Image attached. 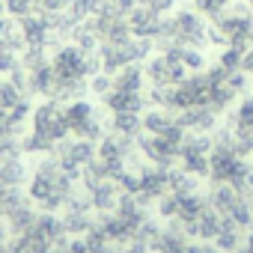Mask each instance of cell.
<instances>
[{
    "label": "cell",
    "mask_w": 253,
    "mask_h": 253,
    "mask_svg": "<svg viewBox=\"0 0 253 253\" xmlns=\"http://www.w3.org/2000/svg\"><path fill=\"white\" fill-rule=\"evenodd\" d=\"M72 179L75 176H69L60 167V161H45L30 176V197L45 211H54L63 203H69V197H72Z\"/></svg>",
    "instance_id": "6da1fadb"
},
{
    "label": "cell",
    "mask_w": 253,
    "mask_h": 253,
    "mask_svg": "<svg viewBox=\"0 0 253 253\" xmlns=\"http://www.w3.org/2000/svg\"><path fill=\"white\" fill-rule=\"evenodd\" d=\"M51 69H54L60 84H75V81H89L92 75H98L101 72V60H98V54H86L78 45L66 42V45L54 48Z\"/></svg>",
    "instance_id": "7a4b0ae2"
},
{
    "label": "cell",
    "mask_w": 253,
    "mask_h": 253,
    "mask_svg": "<svg viewBox=\"0 0 253 253\" xmlns=\"http://www.w3.org/2000/svg\"><path fill=\"white\" fill-rule=\"evenodd\" d=\"M66 128H69V134H75L81 140H92V143L104 137V122L86 98L66 101Z\"/></svg>",
    "instance_id": "3957f363"
},
{
    "label": "cell",
    "mask_w": 253,
    "mask_h": 253,
    "mask_svg": "<svg viewBox=\"0 0 253 253\" xmlns=\"http://www.w3.org/2000/svg\"><path fill=\"white\" fill-rule=\"evenodd\" d=\"M173 42L182 48H206L209 45V21L197 9H176L170 18Z\"/></svg>",
    "instance_id": "277c9868"
},
{
    "label": "cell",
    "mask_w": 253,
    "mask_h": 253,
    "mask_svg": "<svg viewBox=\"0 0 253 253\" xmlns=\"http://www.w3.org/2000/svg\"><path fill=\"white\" fill-rule=\"evenodd\" d=\"M30 125H33V131L60 143L63 137H69V128H66V104L60 98H48L42 101L33 113H30Z\"/></svg>",
    "instance_id": "5b68a950"
},
{
    "label": "cell",
    "mask_w": 253,
    "mask_h": 253,
    "mask_svg": "<svg viewBox=\"0 0 253 253\" xmlns=\"http://www.w3.org/2000/svg\"><path fill=\"white\" fill-rule=\"evenodd\" d=\"M211 137L206 134H185L182 149H179V167L194 173V176H206L209 173V158H211Z\"/></svg>",
    "instance_id": "8992f818"
},
{
    "label": "cell",
    "mask_w": 253,
    "mask_h": 253,
    "mask_svg": "<svg viewBox=\"0 0 253 253\" xmlns=\"http://www.w3.org/2000/svg\"><path fill=\"white\" fill-rule=\"evenodd\" d=\"M176 116H179V125L185 131H191V134H209V131H214V125H217V113L209 104H197V107L179 110Z\"/></svg>",
    "instance_id": "52a82bcc"
},
{
    "label": "cell",
    "mask_w": 253,
    "mask_h": 253,
    "mask_svg": "<svg viewBox=\"0 0 253 253\" xmlns=\"http://www.w3.org/2000/svg\"><path fill=\"white\" fill-rule=\"evenodd\" d=\"M125 18H128V30H131V36H137V39H155V33H158L164 15H158V12H152L149 6L137 3Z\"/></svg>",
    "instance_id": "ba28073f"
},
{
    "label": "cell",
    "mask_w": 253,
    "mask_h": 253,
    "mask_svg": "<svg viewBox=\"0 0 253 253\" xmlns=\"http://www.w3.org/2000/svg\"><path fill=\"white\" fill-rule=\"evenodd\" d=\"M18 24H21V33H24L27 48H48L51 27H48V21H45V15H42V12L24 15V18H18Z\"/></svg>",
    "instance_id": "9c48e42d"
},
{
    "label": "cell",
    "mask_w": 253,
    "mask_h": 253,
    "mask_svg": "<svg viewBox=\"0 0 253 253\" xmlns=\"http://www.w3.org/2000/svg\"><path fill=\"white\" fill-rule=\"evenodd\" d=\"M179 128V116L170 107H149L143 110V134H167Z\"/></svg>",
    "instance_id": "30bf717a"
},
{
    "label": "cell",
    "mask_w": 253,
    "mask_h": 253,
    "mask_svg": "<svg viewBox=\"0 0 253 253\" xmlns=\"http://www.w3.org/2000/svg\"><path fill=\"white\" fill-rule=\"evenodd\" d=\"M119 200H122V194H119L116 179H104V182H98L95 188H89V203H92V209H98V211H104V214H107L110 209H116Z\"/></svg>",
    "instance_id": "8fae6325"
},
{
    "label": "cell",
    "mask_w": 253,
    "mask_h": 253,
    "mask_svg": "<svg viewBox=\"0 0 253 253\" xmlns=\"http://www.w3.org/2000/svg\"><path fill=\"white\" fill-rule=\"evenodd\" d=\"M27 42H24V33H21V24L18 18H0V51H12V54H24Z\"/></svg>",
    "instance_id": "7c38bea8"
},
{
    "label": "cell",
    "mask_w": 253,
    "mask_h": 253,
    "mask_svg": "<svg viewBox=\"0 0 253 253\" xmlns=\"http://www.w3.org/2000/svg\"><path fill=\"white\" fill-rule=\"evenodd\" d=\"M110 128L119 137H137V134H143V113H113Z\"/></svg>",
    "instance_id": "4fadbf2b"
},
{
    "label": "cell",
    "mask_w": 253,
    "mask_h": 253,
    "mask_svg": "<svg viewBox=\"0 0 253 253\" xmlns=\"http://www.w3.org/2000/svg\"><path fill=\"white\" fill-rule=\"evenodd\" d=\"M48 250H51V244L45 238H39L33 229L24 232V235H18L15 244H12V253H48Z\"/></svg>",
    "instance_id": "5bb4252c"
},
{
    "label": "cell",
    "mask_w": 253,
    "mask_h": 253,
    "mask_svg": "<svg viewBox=\"0 0 253 253\" xmlns=\"http://www.w3.org/2000/svg\"><path fill=\"white\" fill-rule=\"evenodd\" d=\"M24 164L18 161V158H9V161H0V185H9V188H15V185H21L24 182Z\"/></svg>",
    "instance_id": "9a60e30c"
},
{
    "label": "cell",
    "mask_w": 253,
    "mask_h": 253,
    "mask_svg": "<svg viewBox=\"0 0 253 253\" xmlns=\"http://www.w3.org/2000/svg\"><path fill=\"white\" fill-rule=\"evenodd\" d=\"M232 3V0H194V9L203 15V18H217L220 12H226V6Z\"/></svg>",
    "instance_id": "2e32d148"
},
{
    "label": "cell",
    "mask_w": 253,
    "mask_h": 253,
    "mask_svg": "<svg viewBox=\"0 0 253 253\" xmlns=\"http://www.w3.org/2000/svg\"><path fill=\"white\" fill-rule=\"evenodd\" d=\"M18 66H21V54H12V51H0V72H3V75H12Z\"/></svg>",
    "instance_id": "e0dca14e"
},
{
    "label": "cell",
    "mask_w": 253,
    "mask_h": 253,
    "mask_svg": "<svg viewBox=\"0 0 253 253\" xmlns=\"http://www.w3.org/2000/svg\"><path fill=\"white\" fill-rule=\"evenodd\" d=\"M137 3L149 6V9H152V12H158V15H167V12H173V9H176V0H137Z\"/></svg>",
    "instance_id": "ac0fdd59"
},
{
    "label": "cell",
    "mask_w": 253,
    "mask_h": 253,
    "mask_svg": "<svg viewBox=\"0 0 253 253\" xmlns=\"http://www.w3.org/2000/svg\"><path fill=\"white\" fill-rule=\"evenodd\" d=\"M69 0H36V12H63Z\"/></svg>",
    "instance_id": "d6986e66"
},
{
    "label": "cell",
    "mask_w": 253,
    "mask_h": 253,
    "mask_svg": "<svg viewBox=\"0 0 253 253\" xmlns=\"http://www.w3.org/2000/svg\"><path fill=\"white\" fill-rule=\"evenodd\" d=\"M241 72L244 75H253V45L244 51V57H241Z\"/></svg>",
    "instance_id": "ffe728a7"
}]
</instances>
